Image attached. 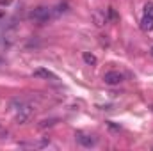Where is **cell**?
I'll return each instance as SVG.
<instances>
[{"mask_svg":"<svg viewBox=\"0 0 153 151\" xmlns=\"http://www.w3.org/2000/svg\"><path fill=\"white\" fill-rule=\"evenodd\" d=\"M103 82H105L107 85H117V84L123 82V75H121L119 71H109V73L103 75Z\"/></svg>","mask_w":153,"mask_h":151,"instance_id":"4","label":"cell"},{"mask_svg":"<svg viewBox=\"0 0 153 151\" xmlns=\"http://www.w3.org/2000/svg\"><path fill=\"white\" fill-rule=\"evenodd\" d=\"M66 11V4H59L55 7H48V5H39L36 9L30 11L29 18L34 20V21H39V23H46L53 18H57L59 14H62Z\"/></svg>","mask_w":153,"mask_h":151,"instance_id":"1","label":"cell"},{"mask_svg":"<svg viewBox=\"0 0 153 151\" xmlns=\"http://www.w3.org/2000/svg\"><path fill=\"white\" fill-rule=\"evenodd\" d=\"M152 55H153V46H152Z\"/></svg>","mask_w":153,"mask_h":151,"instance_id":"15","label":"cell"},{"mask_svg":"<svg viewBox=\"0 0 153 151\" xmlns=\"http://www.w3.org/2000/svg\"><path fill=\"white\" fill-rule=\"evenodd\" d=\"M34 76H38V78H45V80H57V76L53 75L52 71H48V70H45V68H39L34 71Z\"/></svg>","mask_w":153,"mask_h":151,"instance_id":"7","label":"cell"},{"mask_svg":"<svg viewBox=\"0 0 153 151\" xmlns=\"http://www.w3.org/2000/svg\"><path fill=\"white\" fill-rule=\"evenodd\" d=\"M82 59H84V62L89 64V66H94V64H96V57H94L93 53H89V52H84Z\"/></svg>","mask_w":153,"mask_h":151,"instance_id":"9","label":"cell"},{"mask_svg":"<svg viewBox=\"0 0 153 151\" xmlns=\"http://www.w3.org/2000/svg\"><path fill=\"white\" fill-rule=\"evenodd\" d=\"M55 123V119H50V121H41L39 123V128H46V126H52Z\"/></svg>","mask_w":153,"mask_h":151,"instance_id":"11","label":"cell"},{"mask_svg":"<svg viewBox=\"0 0 153 151\" xmlns=\"http://www.w3.org/2000/svg\"><path fill=\"white\" fill-rule=\"evenodd\" d=\"M2 18H4V11H0V20H2Z\"/></svg>","mask_w":153,"mask_h":151,"instance_id":"14","label":"cell"},{"mask_svg":"<svg viewBox=\"0 0 153 151\" xmlns=\"http://www.w3.org/2000/svg\"><path fill=\"white\" fill-rule=\"evenodd\" d=\"M50 144L48 139H43V141H36V142H20L22 148H32V150H41V148H46Z\"/></svg>","mask_w":153,"mask_h":151,"instance_id":"6","label":"cell"},{"mask_svg":"<svg viewBox=\"0 0 153 151\" xmlns=\"http://www.w3.org/2000/svg\"><path fill=\"white\" fill-rule=\"evenodd\" d=\"M144 14L153 18V2H150V4H146V5H144Z\"/></svg>","mask_w":153,"mask_h":151,"instance_id":"10","label":"cell"},{"mask_svg":"<svg viewBox=\"0 0 153 151\" xmlns=\"http://www.w3.org/2000/svg\"><path fill=\"white\" fill-rule=\"evenodd\" d=\"M11 0H0V4H9Z\"/></svg>","mask_w":153,"mask_h":151,"instance_id":"13","label":"cell"},{"mask_svg":"<svg viewBox=\"0 0 153 151\" xmlns=\"http://www.w3.org/2000/svg\"><path fill=\"white\" fill-rule=\"evenodd\" d=\"M11 109L16 112L14 114V119H16L18 124H25V123L32 117V114H34V105H32L29 100H25V98L13 100V101H11Z\"/></svg>","mask_w":153,"mask_h":151,"instance_id":"2","label":"cell"},{"mask_svg":"<svg viewBox=\"0 0 153 151\" xmlns=\"http://www.w3.org/2000/svg\"><path fill=\"white\" fill-rule=\"evenodd\" d=\"M7 135H9V130H7L5 126L0 124V137H7Z\"/></svg>","mask_w":153,"mask_h":151,"instance_id":"12","label":"cell"},{"mask_svg":"<svg viewBox=\"0 0 153 151\" xmlns=\"http://www.w3.org/2000/svg\"><path fill=\"white\" fill-rule=\"evenodd\" d=\"M141 29H143L144 32L153 30V18L152 16H146V14H144V18L141 20Z\"/></svg>","mask_w":153,"mask_h":151,"instance_id":"8","label":"cell"},{"mask_svg":"<svg viewBox=\"0 0 153 151\" xmlns=\"http://www.w3.org/2000/svg\"><path fill=\"white\" fill-rule=\"evenodd\" d=\"M75 139H76V142L80 146H84V148H93L96 144V137L94 135H89V133H84V132L75 133Z\"/></svg>","mask_w":153,"mask_h":151,"instance_id":"3","label":"cell"},{"mask_svg":"<svg viewBox=\"0 0 153 151\" xmlns=\"http://www.w3.org/2000/svg\"><path fill=\"white\" fill-rule=\"evenodd\" d=\"M93 20H94V25L96 27H103L105 23H107V11H102V9H96L94 13H93Z\"/></svg>","mask_w":153,"mask_h":151,"instance_id":"5","label":"cell"}]
</instances>
